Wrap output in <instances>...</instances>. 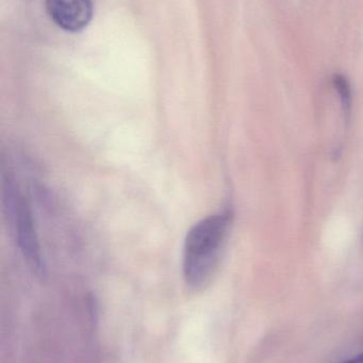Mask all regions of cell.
<instances>
[{
	"label": "cell",
	"instance_id": "1",
	"mask_svg": "<svg viewBox=\"0 0 363 363\" xmlns=\"http://www.w3.org/2000/svg\"><path fill=\"white\" fill-rule=\"evenodd\" d=\"M232 224V213L222 211L194 224L183 243V273L190 289H205L215 277Z\"/></svg>",
	"mask_w": 363,
	"mask_h": 363
},
{
	"label": "cell",
	"instance_id": "2",
	"mask_svg": "<svg viewBox=\"0 0 363 363\" xmlns=\"http://www.w3.org/2000/svg\"><path fill=\"white\" fill-rule=\"evenodd\" d=\"M2 188L4 209L9 221L12 224L19 250L31 270L38 277H43L45 273L44 262L29 203L13 179H6Z\"/></svg>",
	"mask_w": 363,
	"mask_h": 363
},
{
	"label": "cell",
	"instance_id": "3",
	"mask_svg": "<svg viewBox=\"0 0 363 363\" xmlns=\"http://www.w3.org/2000/svg\"><path fill=\"white\" fill-rule=\"evenodd\" d=\"M46 9L50 18L65 31H81L93 16L92 0H47Z\"/></svg>",
	"mask_w": 363,
	"mask_h": 363
},
{
	"label": "cell",
	"instance_id": "4",
	"mask_svg": "<svg viewBox=\"0 0 363 363\" xmlns=\"http://www.w3.org/2000/svg\"><path fill=\"white\" fill-rule=\"evenodd\" d=\"M332 82H334L335 87L338 91L345 112L349 113L352 106V91L349 81L342 74H335Z\"/></svg>",
	"mask_w": 363,
	"mask_h": 363
},
{
	"label": "cell",
	"instance_id": "5",
	"mask_svg": "<svg viewBox=\"0 0 363 363\" xmlns=\"http://www.w3.org/2000/svg\"><path fill=\"white\" fill-rule=\"evenodd\" d=\"M342 363H363V353Z\"/></svg>",
	"mask_w": 363,
	"mask_h": 363
}]
</instances>
